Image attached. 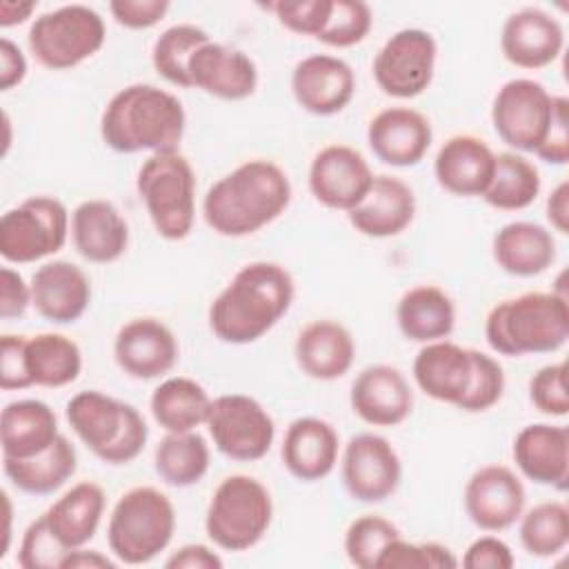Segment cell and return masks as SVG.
Instances as JSON below:
<instances>
[{
    "mask_svg": "<svg viewBox=\"0 0 569 569\" xmlns=\"http://www.w3.org/2000/svg\"><path fill=\"white\" fill-rule=\"evenodd\" d=\"M553 96L531 78L507 80L493 96L491 124L498 138L516 151L536 153L549 131Z\"/></svg>",
    "mask_w": 569,
    "mask_h": 569,
    "instance_id": "12",
    "label": "cell"
},
{
    "mask_svg": "<svg viewBox=\"0 0 569 569\" xmlns=\"http://www.w3.org/2000/svg\"><path fill=\"white\" fill-rule=\"evenodd\" d=\"M31 305L53 325L80 320L91 302V282L87 273L69 260L40 264L31 276Z\"/></svg>",
    "mask_w": 569,
    "mask_h": 569,
    "instance_id": "23",
    "label": "cell"
},
{
    "mask_svg": "<svg viewBox=\"0 0 569 569\" xmlns=\"http://www.w3.org/2000/svg\"><path fill=\"white\" fill-rule=\"evenodd\" d=\"M371 24H373V16H371V7L367 2L331 0L327 22L316 40H320L329 47L347 49V47L362 42L367 38V33L371 31Z\"/></svg>",
    "mask_w": 569,
    "mask_h": 569,
    "instance_id": "43",
    "label": "cell"
},
{
    "mask_svg": "<svg viewBox=\"0 0 569 569\" xmlns=\"http://www.w3.org/2000/svg\"><path fill=\"white\" fill-rule=\"evenodd\" d=\"M69 236V211L53 196H31L0 218V256L27 264L60 251Z\"/></svg>",
    "mask_w": 569,
    "mask_h": 569,
    "instance_id": "10",
    "label": "cell"
},
{
    "mask_svg": "<svg viewBox=\"0 0 569 569\" xmlns=\"http://www.w3.org/2000/svg\"><path fill=\"white\" fill-rule=\"evenodd\" d=\"M460 560L453 551L440 542H407L402 536L391 540L378 562L376 569H453Z\"/></svg>",
    "mask_w": 569,
    "mask_h": 569,
    "instance_id": "44",
    "label": "cell"
},
{
    "mask_svg": "<svg viewBox=\"0 0 569 569\" xmlns=\"http://www.w3.org/2000/svg\"><path fill=\"white\" fill-rule=\"evenodd\" d=\"M176 531V507L156 487L127 489L111 509L107 545L122 565H147L164 551Z\"/></svg>",
    "mask_w": 569,
    "mask_h": 569,
    "instance_id": "6",
    "label": "cell"
},
{
    "mask_svg": "<svg viewBox=\"0 0 569 569\" xmlns=\"http://www.w3.org/2000/svg\"><path fill=\"white\" fill-rule=\"evenodd\" d=\"M529 400L531 405L553 418H562L569 413V396H567V365L553 362L540 367L529 380Z\"/></svg>",
    "mask_w": 569,
    "mask_h": 569,
    "instance_id": "47",
    "label": "cell"
},
{
    "mask_svg": "<svg viewBox=\"0 0 569 569\" xmlns=\"http://www.w3.org/2000/svg\"><path fill=\"white\" fill-rule=\"evenodd\" d=\"M113 567H116V560L93 549L87 551L84 547L71 549L60 565V569H113Z\"/></svg>",
    "mask_w": 569,
    "mask_h": 569,
    "instance_id": "57",
    "label": "cell"
},
{
    "mask_svg": "<svg viewBox=\"0 0 569 569\" xmlns=\"http://www.w3.org/2000/svg\"><path fill=\"white\" fill-rule=\"evenodd\" d=\"M118 367L136 380H153L169 373L178 360L173 331L156 318H133L122 325L113 340Z\"/></svg>",
    "mask_w": 569,
    "mask_h": 569,
    "instance_id": "19",
    "label": "cell"
},
{
    "mask_svg": "<svg viewBox=\"0 0 569 569\" xmlns=\"http://www.w3.org/2000/svg\"><path fill=\"white\" fill-rule=\"evenodd\" d=\"M222 565V558L211 547L200 542L182 545L164 562L167 569H220Z\"/></svg>",
    "mask_w": 569,
    "mask_h": 569,
    "instance_id": "54",
    "label": "cell"
},
{
    "mask_svg": "<svg viewBox=\"0 0 569 569\" xmlns=\"http://www.w3.org/2000/svg\"><path fill=\"white\" fill-rule=\"evenodd\" d=\"M38 7V2H13V0H4L0 4V27H13L24 22L31 11Z\"/></svg>",
    "mask_w": 569,
    "mask_h": 569,
    "instance_id": "58",
    "label": "cell"
},
{
    "mask_svg": "<svg viewBox=\"0 0 569 569\" xmlns=\"http://www.w3.org/2000/svg\"><path fill=\"white\" fill-rule=\"evenodd\" d=\"M207 429L213 447L240 462H253L269 453L276 438V422L251 396L224 393L211 400Z\"/></svg>",
    "mask_w": 569,
    "mask_h": 569,
    "instance_id": "11",
    "label": "cell"
},
{
    "mask_svg": "<svg viewBox=\"0 0 569 569\" xmlns=\"http://www.w3.org/2000/svg\"><path fill=\"white\" fill-rule=\"evenodd\" d=\"M460 562L467 569H511L516 565V558L511 547L502 538L480 536L467 547Z\"/></svg>",
    "mask_w": 569,
    "mask_h": 569,
    "instance_id": "50",
    "label": "cell"
},
{
    "mask_svg": "<svg viewBox=\"0 0 569 569\" xmlns=\"http://www.w3.org/2000/svg\"><path fill=\"white\" fill-rule=\"evenodd\" d=\"M71 240L84 260L109 264L127 251L129 224L113 202L91 198L80 202L71 213Z\"/></svg>",
    "mask_w": 569,
    "mask_h": 569,
    "instance_id": "29",
    "label": "cell"
},
{
    "mask_svg": "<svg viewBox=\"0 0 569 569\" xmlns=\"http://www.w3.org/2000/svg\"><path fill=\"white\" fill-rule=\"evenodd\" d=\"M471 371V349L449 340L425 342L411 367L413 380L425 396L456 407L469 389Z\"/></svg>",
    "mask_w": 569,
    "mask_h": 569,
    "instance_id": "28",
    "label": "cell"
},
{
    "mask_svg": "<svg viewBox=\"0 0 569 569\" xmlns=\"http://www.w3.org/2000/svg\"><path fill=\"white\" fill-rule=\"evenodd\" d=\"M329 7L331 0H280L267 4V9L276 13L278 22L284 29L311 38H318V33L322 31L329 16Z\"/></svg>",
    "mask_w": 569,
    "mask_h": 569,
    "instance_id": "48",
    "label": "cell"
},
{
    "mask_svg": "<svg viewBox=\"0 0 569 569\" xmlns=\"http://www.w3.org/2000/svg\"><path fill=\"white\" fill-rule=\"evenodd\" d=\"M338 431L322 418L302 416L289 422L282 438L280 458L284 469L296 480L316 482L333 471L338 462Z\"/></svg>",
    "mask_w": 569,
    "mask_h": 569,
    "instance_id": "26",
    "label": "cell"
},
{
    "mask_svg": "<svg viewBox=\"0 0 569 569\" xmlns=\"http://www.w3.org/2000/svg\"><path fill=\"white\" fill-rule=\"evenodd\" d=\"M400 529L376 513H367L356 518L345 531V553L349 562L358 569H376V562L382 549L400 538Z\"/></svg>",
    "mask_w": 569,
    "mask_h": 569,
    "instance_id": "42",
    "label": "cell"
},
{
    "mask_svg": "<svg viewBox=\"0 0 569 569\" xmlns=\"http://www.w3.org/2000/svg\"><path fill=\"white\" fill-rule=\"evenodd\" d=\"M487 345L500 356L558 351L569 338L567 296L527 291L500 300L485 320Z\"/></svg>",
    "mask_w": 569,
    "mask_h": 569,
    "instance_id": "4",
    "label": "cell"
},
{
    "mask_svg": "<svg viewBox=\"0 0 569 569\" xmlns=\"http://www.w3.org/2000/svg\"><path fill=\"white\" fill-rule=\"evenodd\" d=\"M431 138L429 120L409 107L382 109L367 127L369 149L391 167H416L427 156Z\"/></svg>",
    "mask_w": 569,
    "mask_h": 569,
    "instance_id": "22",
    "label": "cell"
},
{
    "mask_svg": "<svg viewBox=\"0 0 569 569\" xmlns=\"http://www.w3.org/2000/svg\"><path fill=\"white\" fill-rule=\"evenodd\" d=\"M565 47L562 24L538 7H522L507 16L500 31V51L518 69H545Z\"/></svg>",
    "mask_w": 569,
    "mask_h": 569,
    "instance_id": "18",
    "label": "cell"
},
{
    "mask_svg": "<svg viewBox=\"0 0 569 569\" xmlns=\"http://www.w3.org/2000/svg\"><path fill=\"white\" fill-rule=\"evenodd\" d=\"M547 220L558 233H569V182L562 180L547 198Z\"/></svg>",
    "mask_w": 569,
    "mask_h": 569,
    "instance_id": "56",
    "label": "cell"
},
{
    "mask_svg": "<svg viewBox=\"0 0 569 569\" xmlns=\"http://www.w3.org/2000/svg\"><path fill=\"white\" fill-rule=\"evenodd\" d=\"M349 402L362 422L396 427L409 418L413 391L400 369L391 365H369L356 376Z\"/></svg>",
    "mask_w": 569,
    "mask_h": 569,
    "instance_id": "20",
    "label": "cell"
},
{
    "mask_svg": "<svg viewBox=\"0 0 569 569\" xmlns=\"http://www.w3.org/2000/svg\"><path fill=\"white\" fill-rule=\"evenodd\" d=\"M291 93L311 116L340 113L356 93V73L338 56L313 53L302 58L291 71Z\"/></svg>",
    "mask_w": 569,
    "mask_h": 569,
    "instance_id": "17",
    "label": "cell"
},
{
    "mask_svg": "<svg viewBox=\"0 0 569 569\" xmlns=\"http://www.w3.org/2000/svg\"><path fill=\"white\" fill-rule=\"evenodd\" d=\"M107 496L100 485L82 480L64 491L42 516L56 540L71 549L84 547L98 531Z\"/></svg>",
    "mask_w": 569,
    "mask_h": 569,
    "instance_id": "33",
    "label": "cell"
},
{
    "mask_svg": "<svg viewBox=\"0 0 569 569\" xmlns=\"http://www.w3.org/2000/svg\"><path fill=\"white\" fill-rule=\"evenodd\" d=\"M293 356L305 376L329 382L351 369L356 340L351 331L336 320H313L300 329Z\"/></svg>",
    "mask_w": 569,
    "mask_h": 569,
    "instance_id": "30",
    "label": "cell"
},
{
    "mask_svg": "<svg viewBox=\"0 0 569 569\" xmlns=\"http://www.w3.org/2000/svg\"><path fill=\"white\" fill-rule=\"evenodd\" d=\"M2 498H4V507H7V522L11 520V502H9V496L2 491ZM7 547H9V527H7V542H4V551L0 556L7 553Z\"/></svg>",
    "mask_w": 569,
    "mask_h": 569,
    "instance_id": "59",
    "label": "cell"
},
{
    "mask_svg": "<svg viewBox=\"0 0 569 569\" xmlns=\"http://www.w3.org/2000/svg\"><path fill=\"white\" fill-rule=\"evenodd\" d=\"M471 360H473L471 382L458 409L469 413H480L500 402L505 393V371H502V365L485 351L471 349Z\"/></svg>",
    "mask_w": 569,
    "mask_h": 569,
    "instance_id": "45",
    "label": "cell"
},
{
    "mask_svg": "<svg viewBox=\"0 0 569 569\" xmlns=\"http://www.w3.org/2000/svg\"><path fill=\"white\" fill-rule=\"evenodd\" d=\"M496 153L491 147L471 133H458L442 142L433 160L438 184L462 198L482 196L493 178Z\"/></svg>",
    "mask_w": 569,
    "mask_h": 569,
    "instance_id": "25",
    "label": "cell"
},
{
    "mask_svg": "<svg viewBox=\"0 0 569 569\" xmlns=\"http://www.w3.org/2000/svg\"><path fill=\"white\" fill-rule=\"evenodd\" d=\"M27 76V60L24 53L16 42L9 38L0 40V89L9 91L20 84Z\"/></svg>",
    "mask_w": 569,
    "mask_h": 569,
    "instance_id": "55",
    "label": "cell"
},
{
    "mask_svg": "<svg viewBox=\"0 0 569 569\" xmlns=\"http://www.w3.org/2000/svg\"><path fill=\"white\" fill-rule=\"evenodd\" d=\"M469 520L482 531H505L525 511L522 480L505 465H485L471 473L462 493Z\"/></svg>",
    "mask_w": 569,
    "mask_h": 569,
    "instance_id": "16",
    "label": "cell"
},
{
    "mask_svg": "<svg viewBox=\"0 0 569 569\" xmlns=\"http://www.w3.org/2000/svg\"><path fill=\"white\" fill-rule=\"evenodd\" d=\"M64 413L82 445L107 465H127L147 445L149 427L142 413L133 405L98 389L71 396Z\"/></svg>",
    "mask_w": 569,
    "mask_h": 569,
    "instance_id": "5",
    "label": "cell"
},
{
    "mask_svg": "<svg viewBox=\"0 0 569 569\" xmlns=\"http://www.w3.org/2000/svg\"><path fill=\"white\" fill-rule=\"evenodd\" d=\"M351 227L367 238H391L402 233L416 216L413 189L396 176H373V182L358 207L349 213Z\"/></svg>",
    "mask_w": 569,
    "mask_h": 569,
    "instance_id": "27",
    "label": "cell"
},
{
    "mask_svg": "<svg viewBox=\"0 0 569 569\" xmlns=\"http://www.w3.org/2000/svg\"><path fill=\"white\" fill-rule=\"evenodd\" d=\"M4 476L11 485L31 496H49L58 491L78 469L76 447L67 436H58L53 445L31 458H2Z\"/></svg>",
    "mask_w": 569,
    "mask_h": 569,
    "instance_id": "35",
    "label": "cell"
},
{
    "mask_svg": "<svg viewBox=\"0 0 569 569\" xmlns=\"http://www.w3.org/2000/svg\"><path fill=\"white\" fill-rule=\"evenodd\" d=\"M60 436L56 411L36 398L13 400L0 416L2 458H31L49 449Z\"/></svg>",
    "mask_w": 569,
    "mask_h": 569,
    "instance_id": "32",
    "label": "cell"
},
{
    "mask_svg": "<svg viewBox=\"0 0 569 569\" xmlns=\"http://www.w3.org/2000/svg\"><path fill=\"white\" fill-rule=\"evenodd\" d=\"M518 471L545 487L567 489L569 482V431L562 425L533 422L518 431L511 447Z\"/></svg>",
    "mask_w": 569,
    "mask_h": 569,
    "instance_id": "24",
    "label": "cell"
},
{
    "mask_svg": "<svg viewBox=\"0 0 569 569\" xmlns=\"http://www.w3.org/2000/svg\"><path fill=\"white\" fill-rule=\"evenodd\" d=\"M271 518L269 489L253 476L233 473L213 489L204 513V531L224 551H247L264 538Z\"/></svg>",
    "mask_w": 569,
    "mask_h": 569,
    "instance_id": "8",
    "label": "cell"
},
{
    "mask_svg": "<svg viewBox=\"0 0 569 569\" xmlns=\"http://www.w3.org/2000/svg\"><path fill=\"white\" fill-rule=\"evenodd\" d=\"M347 493L358 502H382L391 498L402 478V465L391 442L378 433L351 436L340 460Z\"/></svg>",
    "mask_w": 569,
    "mask_h": 569,
    "instance_id": "14",
    "label": "cell"
},
{
    "mask_svg": "<svg viewBox=\"0 0 569 569\" xmlns=\"http://www.w3.org/2000/svg\"><path fill=\"white\" fill-rule=\"evenodd\" d=\"M438 44L425 29L396 31L373 58V80L391 98H416L433 80Z\"/></svg>",
    "mask_w": 569,
    "mask_h": 569,
    "instance_id": "13",
    "label": "cell"
},
{
    "mask_svg": "<svg viewBox=\"0 0 569 569\" xmlns=\"http://www.w3.org/2000/svg\"><path fill=\"white\" fill-rule=\"evenodd\" d=\"M24 340L27 336L4 333L0 338V387L2 391H16L31 387L24 369Z\"/></svg>",
    "mask_w": 569,
    "mask_h": 569,
    "instance_id": "52",
    "label": "cell"
},
{
    "mask_svg": "<svg viewBox=\"0 0 569 569\" xmlns=\"http://www.w3.org/2000/svg\"><path fill=\"white\" fill-rule=\"evenodd\" d=\"M296 296L291 273L269 260H256L233 273L209 307V329L227 345L260 340L289 311Z\"/></svg>",
    "mask_w": 569,
    "mask_h": 569,
    "instance_id": "1",
    "label": "cell"
},
{
    "mask_svg": "<svg viewBox=\"0 0 569 569\" xmlns=\"http://www.w3.org/2000/svg\"><path fill=\"white\" fill-rule=\"evenodd\" d=\"M211 451L198 431L167 433L153 453V467L162 482L171 487L198 485L209 471Z\"/></svg>",
    "mask_w": 569,
    "mask_h": 569,
    "instance_id": "38",
    "label": "cell"
},
{
    "mask_svg": "<svg viewBox=\"0 0 569 569\" xmlns=\"http://www.w3.org/2000/svg\"><path fill=\"white\" fill-rule=\"evenodd\" d=\"M67 553L69 549L56 540L44 516H40L27 527L16 560L22 569H60Z\"/></svg>",
    "mask_w": 569,
    "mask_h": 569,
    "instance_id": "46",
    "label": "cell"
},
{
    "mask_svg": "<svg viewBox=\"0 0 569 569\" xmlns=\"http://www.w3.org/2000/svg\"><path fill=\"white\" fill-rule=\"evenodd\" d=\"M109 11L120 27L149 29L169 11L167 0H111Z\"/></svg>",
    "mask_w": 569,
    "mask_h": 569,
    "instance_id": "51",
    "label": "cell"
},
{
    "mask_svg": "<svg viewBox=\"0 0 569 569\" xmlns=\"http://www.w3.org/2000/svg\"><path fill=\"white\" fill-rule=\"evenodd\" d=\"M24 369L31 387H67L82 371V351L62 333H36L24 340Z\"/></svg>",
    "mask_w": 569,
    "mask_h": 569,
    "instance_id": "36",
    "label": "cell"
},
{
    "mask_svg": "<svg viewBox=\"0 0 569 569\" xmlns=\"http://www.w3.org/2000/svg\"><path fill=\"white\" fill-rule=\"evenodd\" d=\"M291 202V182L280 164L251 158L218 178L202 198L209 229L224 238H244L273 222Z\"/></svg>",
    "mask_w": 569,
    "mask_h": 569,
    "instance_id": "2",
    "label": "cell"
},
{
    "mask_svg": "<svg viewBox=\"0 0 569 569\" xmlns=\"http://www.w3.org/2000/svg\"><path fill=\"white\" fill-rule=\"evenodd\" d=\"M138 196L160 238L184 240L196 218V173L180 151L151 153L136 178Z\"/></svg>",
    "mask_w": 569,
    "mask_h": 569,
    "instance_id": "7",
    "label": "cell"
},
{
    "mask_svg": "<svg viewBox=\"0 0 569 569\" xmlns=\"http://www.w3.org/2000/svg\"><path fill=\"white\" fill-rule=\"evenodd\" d=\"M184 127L178 96L142 82L116 91L100 116L102 142L118 153L178 151Z\"/></svg>",
    "mask_w": 569,
    "mask_h": 569,
    "instance_id": "3",
    "label": "cell"
},
{
    "mask_svg": "<svg viewBox=\"0 0 569 569\" xmlns=\"http://www.w3.org/2000/svg\"><path fill=\"white\" fill-rule=\"evenodd\" d=\"M31 305V284L24 282L22 273L2 267L0 269V318L13 320L20 318Z\"/></svg>",
    "mask_w": 569,
    "mask_h": 569,
    "instance_id": "53",
    "label": "cell"
},
{
    "mask_svg": "<svg viewBox=\"0 0 569 569\" xmlns=\"http://www.w3.org/2000/svg\"><path fill=\"white\" fill-rule=\"evenodd\" d=\"M491 253L505 273L531 278L553 264L556 240L551 231L538 222L513 220L496 231Z\"/></svg>",
    "mask_w": 569,
    "mask_h": 569,
    "instance_id": "31",
    "label": "cell"
},
{
    "mask_svg": "<svg viewBox=\"0 0 569 569\" xmlns=\"http://www.w3.org/2000/svg\"><path fill=\"white\" fill-rule=\"evenodd\" d=\"M569 100L565 96H553V116L549 131L536 151V156L549 164H567L569 160Z\"/></svg>",
    "mask_w": 569,
    "mask_h": 569,
    "instance_id": "49",
    "label": "cell"
},
{
    "mask_svg": "<svg viewBox=\"0 0 569 569\" xmlns=\"http://www.w3.org/2000/svg\"><path fill=\"white\" fill-rule=\"evenodd\" d=\"M371 182L369 162L349 144H327L309 164V191L329 209L349 213L362 202Z\"/></svg>",
    "mask_w": 569,
    "mask_h": 569,
    "instance_id": "15",
    "label": "cell"
},
{
    "mask_svg": "<svg viewBox=\"0 0 569 569\" xmlns=\"http://www.w3.org/2000/svg\"><path fill=\"white\" fill-rule=\"evenodd\" d=\"M107 38L102 16L87 4H64L38 16L27 44L38 64L51 71L73 69L96 56Z\"/></svg>",
    "mask_w": 569,
    "mask_h": 569,
    "instance_id": "9",
    "label": "cell"
},
{
    "mask_svg": "<svg viewBox=\"0 0 569 569\" xmlns=\"http://www.w3.org/2000/svg\"><path fill=\"white\" fill-rule=\"evenodd\" d=\"M398 329L407 340H445L456 325V305L449 293L436 284H418L402 293L396 307Z\"/></svg>",
    "mask_w": 569,
    "mask_h": 569,
    "instance_id": "34",
    "label": "cell"
},
{
    "mask_svg": "<svg viewBox=\"0 0 569 569\" xmlns=\"http://www.w3.org/2000/svg\"><path fill=\"white\" fill-rule=\"evenodd\" d=\"M518 520V538L529 556L551 558L569 542V509L565 502H538Z\"/></svg>",
    "mask_w": 569,
    "mask_h": 569,
    "instance_id": "40",
    "label": "cell"
},
{
    "mask_svg": "<svg viewBox=\"0 0 569 569\" xmlns=\"http://www.w3.org/2000/svg\"><path fill=\"white\" fill-rule=\"evenodd\" d=\"M189 80L213 98L244 100L258 87V69L244 51L209 40L191 53Z\"/></svg>",
    "mask_w": 569,
    "mask_h": 569,
    "instance_id": "21",
    "label": "cell"
},
{
    "mask_svg": "<svg viewBox=\"0 0 569 569\" xmlns=\"http://www.w3.org/2000/svg\"><path fill=\"white\" fill-rule=\"evenodd\" d=\"M209 407L211 398L207 389L184 376L162 380L149 398L151 416L167 433L196 431V427L207 422Z\"/></svg>",
    "mask_w": 569,
    "mask_h": 569,
    "instance_id": "37",
    "label": "cell"
},
{
    "mask_svg": "<svg viewBox=\"0 0 569 569\" xmlns=\"http://www.w3.org/2000/svg\"><path fill=\"white\" fill-rule=\"evenodd\" d=\"M540 193V173L531 160L518 151L496 153L493 178L482 200L500 211L527 209Z\"/></svg>",
    "mask_w": 569,
    "mask_h": 569,
    "instance_id": "39",
    "label": "cell"
},
{
    "mask_svg": "<svg viewBox=\"0 0 569 569\" xmlns=\"http://www.w3.org/2000/svg\"><path fill=\"white\" fill-rule=\"evenodd\" d=\"M209 42L204 29L196 24H173L164 29L151 47V64L160 78L180 89H191L189 58L191 53Z\"/></svg>",
    "mask_w": 569,
    "mask_h": 569,
    "instance_id": "41",
    "label": "cell"
}]
</instances>
